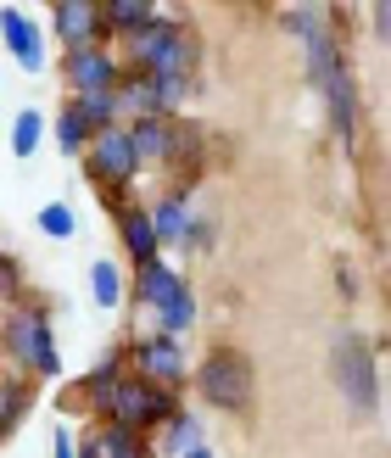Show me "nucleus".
<instances>
[{"label": "nucleus", "instance_id": "1", "mask_svg": "<svg viewBox=\"0 0 391 458\" xmlns=\"http://www.w3.org/2000/svg\"><path fill=\"white\" fill-rule=\"evenodd\" d=\"M302 67H308V84L325 96L330 134L341 146H358V134H363V96H358L347 45H341V29H325L319 39H308L302 45Z\"/></svg>", "mask_w": 391, "mask_h": 458}, {"label": "nucleus", "instance_id": "2", "mask_svg": "<svg viewBox=\"0 0 391 458\" xmlns=\"http://www.w3.org/2000/svg\"><path fill=\"white\" fill-rule=\"evenodd\" d=\"M191 392L213 414H251V403H258V369H251V358L241 347L218 341V347H207L191 363Z\"/></svg>", "mask_w": 391, "mask_h": 458}, {"label": "nucleus", "instance_id": "3", "mask_svg": "<svg viewBox=\"0 0 391 458\" xmlns=\"http://www.w3.org/2000/svg\"><path fill=\"white\" fill-rule=\"evenodd\" d=\"M0 347H6L12 369L22 380H62V347H56V330H51V313H45L39 302H29L22 296L17 308H6V318H0Z\"/></svg>", "mask_w": 391, "mask_h": 458}, {"label": "nucleus", "instance_id": "4", "mask_svg": "<svg viewBox=\"0 0 391 458\" xmlns=\"http://www.w3.org/2000/svg\"><path fill=\"white\" fill-rule=\"evenodd\" d=\"M330 375H336V392L347 403V420L370 425L380 414V352L370 347L363 330H336L330 341Z\"/></svg>", "mask_w": 391, "mask_h": 458}, {"label": "nucleus", "instance_id": "5", "mask_svg": "<svg viewBox=\"0 0 391 458\" xmlns=\"http://www.w3.org/2000/svg\"><path fill=\"white\" fill-rule=\"evenodd\" d=\"M179 392H163V386H151V380H140V375H123L118 386H112V397L101 403V414L89 420V425H123V430H134V437H157L174 414H179Z\"/></svg>", "mask_w": 391, "mask_h": 458}, {"label": "nucleus", "instance_id": "6", "mask_svg": "<svg viewBox=\"0 0 391 458\" xmlns=\"http://www.w3.org/2000/svg\"><path fill=\"white\" fill-rule=\"evenodd\" d=\"M84 174L96 179V185L112 196V208L134 191V179H140L146 168H140V157H134V146H129V129L123 123H112V129H101L96 140L84 146Z\"/></svg>", "mask_w": 391, "mask_h": 458}, {"label": "nucleus", "instance_id": "7", "mask_svg": "<svg viewBox=\"0 0 391 458\" xmlns=\"http://www.w3.org/2000/svg\"><path fill=\"white\" fill-rule=\"evenodd\" d=\"M123 358H129V369L151 380V386H163V392H185L191 386V358H185V341H168V335H134L123 341Z\"/></svg>", "mask_w": 391, "mask_h": 458}, {"label": "nucleus", "instance_id": "8", "mask_svg": "<svg viewBox=\"0 0 391 458\" xmlns=\"http://www.w3.org/2000/svg\"><path fill=\"white\" fill-rule=\"evenodd\" d=\"M123 67L112 56V45H84V51H62V84L67 96H101V89H118Z\"/></svg>", "mask_w": 391, "mask_h": 458}, {"label": "nucleus", "instance_id": "9", "mask_svg": "<svg viewBox=\"0 0 391 458\" xmlns=\"http://www.w3.org/2000/svg\"><path fill=\"white\" fill-rule=\"evenodd\" d=\"M0 39H6V51L17 56L22 73H45L51 67V39H45L39 17H29L22 6H0Z\"/></svg>", "mask_w": 391, "mask_h": 458}, {"label": "nucleus", "instance_id": "10", "mask_svg": "<svg viewBox=\"0 0 391 458\" xmlns=\"http://www.w3.org/2000/svg\"><path fill=\"white\" fill-rule=\"evenodd\" d=\"M51 22V39L62 45V51H84V45H106L101 34V17H96V0H56L51 12H45Z\"/></svg>", "mask_w": 391, "mask_h": 458}, {"label": "nucleus", "instance_id": "11", "mask_svg": "<svg viewBox=\"0 0 391 458\" xmlns=\"http://www.w3.org/2000/svg\"><path fill=\"white\" fill-rule=\"evenodd\" d=\"M123 285H129V302L151 318V313L163 308L179 285H185V274H179L168 258H157V263H146V268H129V280H123Z\"/></svg>", "mask_w": 391, "mask_h": 458}, {"label": "nucleus", "instance_id": "12", "mask_svg": "<svg viewBox=\"0 0 391 458\" xmlns=\"http://www.w3.org/2000/svg\"><path fill=\"white\" fill-rule=\"evenodd\" d=\"M129 146L140 157V168H168L174 163V140H179V118H129Z\"/></svg>", "mask_w": 391, "mask_h": 458}, {"label": "nucleus", "instance_id": "13", "mask_svg": "<svg viewBox=\"0 0 391 458\" xmlns=\"http://www.w3.org/2000/svg\"><path fill=\"white\" fill-rule=\"evenodd\" d=\"M191 213H196V196H191V185H168L163 196H157L151 208H146L157 246H179V241H185V224H191Z\"/></svg>", "mask_w": 391, "mask_h": 458}, {"label": "nucleus", "instance_id": "14", "mask_svg": "<svg viewBox=\"0 0 391 458\" xmlns=\"http://www.w3.org/2000/svg\"><path fill=\"white\" fill-rule=\"evenodd\" d=\"M118 241L129 251V268H146L163 258V246L151 235V218H146V201H118Z\"/></svg>", "mask_w": 391, "mask_h": 458}, {"label": "nucleus", "instance_id": "15", "mask_svg": "<svg viewBox=\"0 0 391 458\" xmlns=\"http://www.w3.org/2000/svg\"><path fill=\"white\" fill-rule=\"evenodd\" d=\"M96 17H101V34H106V45H118V39L140 34L146 22H157V17H163V6H157V0H96Z\"/></svg>", "mask_w": 391, "mask_h": 458}, {"label": "nucleus", "instance_id": "16", "mask_svg": "<svg viewBox=\"0 0 391 458\" xmlns=\"http://www.w3.org/2000/svg\"><path fill=\"white\" fill-rule=\"evenodd\" d=\"M123 375H129V358H123V347H112V352L96 363V369H89V375L73 386V403H84V414L96 420V414H101V403L112 397V386H118Z\"/></svg>", "mask_w": 391, "mask_h": 458}, {"label": "nucleus", "instance_id": "17", "mask_svg": "<svg viewBox=\"0 0 391 458\" xmlns=\"http://www.w3.org/2000/svg\"><path fill=\"white\" fill-rule=\"evenodd\" d=\"M196 318H201V308H196V291H191V280H185L163 308L146 318V330H151V335H168V341H185V335L196 330Z\"/></svg>", "mask_w": 391, "mask_h": 458}, {"label": "nucleus", "instance_id": "18", "mask_svg": "<svg viewBox=\"0 0 391 458\" xmlns=\"http://www.w3.org/2000/svg\"><path fill=\"white\" fill-rule=\"evenodd\" d=\"M207 442V420L196 414V408H179V414L151 437V458H179V453H191Z\"/></svg>", "mask_w": 391, "mask_h": 458}, {"label": "nucleus", "instance_id": "19", "mask_svg": "<svg viewBox=\"0 0 391 458\" xmlns=\"http://www.w3.org/2000/svg\"><path fill=\"white\" fill-rule=\"evenodd\" d=\"M29 408H34V380L0 375V442H6L22 420H29Z\"/></svg>", "mask_w": 391, "mask_h": 458}, {"label": "nucleus", "instance_id": "20", "mask_svg": "<svg viewBox=\"0 0 391 458\" xmlns=\"http://www.w3.org/2000/svg\"><path fill=\"white\" fill-rule=\"evenodd\" d=\"M45 123H51L56 151H62V157H84V146L96 140V129L79 118V106H73V101H62V106H56V118H45Z\"/></svg>", "mask_w": 391, "mask_h": 458}, {"label": "nucleus", "instance_id": "21", "mask_svg": "<svg viewBox=\"0 0 391 458\" xmlns=\"http://www.w3.org/2000/svg\"><path fill=\"white\" fill-rule=\"evenodd\" d=\"M89 302L106 308V313L123 308V263L118 258H96V263H89Z\"/></svg>", "mask_w": 391, "mask_h": 458}, {"label": "nucleus", "instance_id": "22", "mask_svg": "<svg viewBox=\"0 0 391 458\" xmlns=\"http://www.w3.org/2000/svg\"><path fill=\"white\" fill-rule=\"evenodd\" d=\"M45 134H51L45 112H39V106H17V118H12V157H17V163L39 157V140H45Z\"/></svg>", "mask_w": 391, "mask_h": 458}, {"label": "nucleus", "instance_id": "23", "mask_svg": "<svg viewBox=\"0 0 391 458\" xmlns=\"http://www.w3.org/2000/svg\"><path fill=\"white\" fill-rule=\"evenodd\" d=\"M79 106V118L89 123V129H112V123H123V106H118V96H112V89H101V96H67Z\"/></svg>", "mask_w": 391, "mask_h": 458}, {"label": "nucleus", "instance_id": "24", "mask_svg": "<svg viewBox=\"0 0 391 458\" xmlns=\"http://www.w3.org/2000/svg\"><path fill=\"white\" fill-rule=\"evenodd\" d=\"M34 224H39L45 241H73L79 235V213L67 208V201H45V208L34 213Z\"/></svg>", "mask_w": 391, "mask_h": 458}, {"label": "nucleus", "instance_id": "25", "mask_svg": "<svg viewBox=\"0 0 391 458\" xmlns=\"http://www.w3.org/2000/svg\"><path fill=\"white\" fill-rule=\"evenodd\" d=\"M179 246L196 251V258H213V251H218V218H213V213H191L185 241H179Z\"/></svg>", "mask_w": 391, "mask_h": 458}, {"label": "nucleus", "instance_id": "26", "mask_svg": "<svg viewBox=\"0 0 391 458\" xmlns=\"http://www.w3.org/2000/svg\"><path fill=\"white\" fill-rule=\"evenodd\" d=\"M0 302L6 308L22 302V263L12 258V251H0Z\"/></svg>", "mask_w": 391, "mask_h": 458}, {"label": "nucleus", "instance_id": "27", "mask_svg": "<svg viewBox=\"0 0 391 458\" xmlns=\"http://www.w3.org/2000/svg\"><path fill=\"white\" fill-rule=\"evenodd\" d=\"M79 453V430L73 425H56V437H51V458H73Z\"/></svg>", "mask_w": 391, "mask_h": 458}, {"label": "nucleus", "instance_id": "28", "mask_svg": "<svg viewBox=\"0 0 391 458\" xmlns=\"http://www.w3.org/2000/svg\"><path fill=\"white\" fill-rule=\"evenodd\" d=\"M336 291H341V302H358V296H363V285H358V274H353L347 263L336 268Z\"/></svg>", "mask_w": 391, "mask_h": 458}, {"label": "nucleus", "instance_id": "29", "mask_svg": "<svg viewBox=\"0 0 391 458\" xmlns=\"http://www.w3.org/2000/svg\"><path fill=\"white\" fill-rule=\"evenodd\" d=\"M179 458H218V453H213V447L201 442V447H191V453H179Z\"/></svg>", "mask_w": 391, "mask_h": 458}, {"label": "nucleus", "instance_id": "30", "mask_svg": "<svg viewBox=\"0 0 391 458\" xmlns=\"http://www.w3.org/2000/svg\"><path fill=\"white\" fill-rule=\"evenodd\" d=\"M118 458H151V442H146V447H134V453H118Z\"/></svg>", "mask_w": 391, "mask_h": 458}]
</instances>
